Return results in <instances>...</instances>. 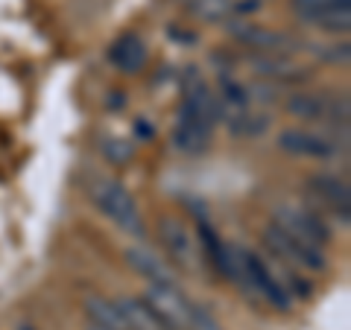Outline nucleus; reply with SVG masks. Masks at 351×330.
Segmentation results:
<instances>
[{
  "label": "nucleus",
  "instance_id": "obj_1",
  "mask_svg": "<svg viewBox=\"0 0 351 330\" xmlns=\"http://www.w3.org/2000/svg\"><path fill=\"white\" fill-rule=\"evenodd\" d=\"M234 260H237V278L234 281H243L246 287L261 292L263 299L269 301V307H276V310H281V313L290 310V292L276 281V275L269 272V266L255 255V251L234 249Z\"/></svg>",
  "mask_w": 351,
  "mask_h": 330
},
{
  "label": "nucleus",
  "instance_id": "obj_2",
  "mask_svg": "<svg viewBox=\"0 0 351 330\" xmlns=\"http://www.w3.org/2000/svg\"><path fill=\"white\" fill-rule=\"evenodd\" d=\"M91 196H94L97 207H100L108 219H114V223L123 231H129V234L144 237V223H141L138 205H135V199H132L129 190L120 181H112V179L97 181Z\"/></svg>",
  "mask_w": 351,
  "mask_h": 330
},
{
  "label": "nucleus",
  "instance_id": "obj_3",
  "mask_svg": "<svg viewBox=\"0 0 351 330\" xmlns=\"http://www.w3.org/2000/svg\"><path fill=\"white\" fill-rule=\"evenodd\" d=\"M144 304L156 313L170 330H188L193 304L184 299L182 290L176 283H149V290L144 295Z\"/></svg>",
  "mask_w": 351,
  "mask_h": 330
},
{
  "label": "nucleus",
  "instance_id": "obj_4",
  "mask_svg": "<svg viewBox=\"0 0 351 330\" xmlns=\"http://www.w3.org/2000/svg\"><path fill=\"white\" fill-rule=\"evenodd\" d=\"M263 240H267V246L276 251V255H281L284 260H290L293 266H302V269H311V272H322L325 269L322 249L290 237L287 231H281L278 225H269L267 231H263Z\"/></svg>",
  "mask_w": 351,
  "mask_h": 330
},
{
  "label": "nucleus",
  "instance_id": "obj_5",
  "mask_svg": "<svg viewBox=\"0 0 351 330\" xmlns=\"http://www.w3.org/2000/svg\"><path fill=\"white\" fill-rule=\"evenodd\" d=\"M228 36L237 38L240 44L258 50V53H267V56H284L299 47V38L287 36V32H276V29H267V27H255V24H237V21H228Z\"/></svg>",
  "mask_w": 351,
  "mask_h": 330
},
{
  "label": "nucleus",
  "instance_id": "obj_6",
  "mask_svg": "<svg viewBox=\"0 0 351 330\" xmlns=\"http://www.w3.org/2000/svg\"><path fill=\"white\" fill-rule=\"evenodd\" d=\"M272 225H278L281 231H287L290 237L302 240V243H311L316 249H322L328 243V237H331L319 216H313L307 211H299V207H278Z\"/></svg>",
  "mask_w": 351,
  "mask_h": 330
},
{
  "label": "nucleus",
  "instance_id": "obj_7",
  "mask_svg": "<svg viewBox=\"0 0 351 330\" xmlns=\"http://www.w3.org/2000/svg\"><path fill=\"white\" fill-rule=\"evenodd\" d=\"M211 129L214 123L196 112V105L182 100V108H179V123H176V131H173V147L179 152H199L205 149L208 138H211Z\"/></svg>",
  "mask_w": 351,
  "mask_h": 330
},
{
  "label": "nucleus",
  "instance_id": "obj_8",
  "mask_svg": "<svg viewBox=\"0 0 351 330\" xmlns=\"http://www.w3.org/2000/svg\"><path fill=\"white\" fill-rule=\"evenodd\" d=\"M158 237H161V243L167 246L170 257L179 263L182 269H193V266H196V246H193V237H191V231L184 228L182 219H176V216H161V223H158Z\"/></svg>",
  "mask_w": 351,
  "mask_h": 330
},
{
  "label": "nucleus",
  "instance_id": "obj_9",
  "mask_svg": "<svg viewBox=\"0 0 351 330\" xmlns=\"http://www.w3.org/2000/svg\"><path fill=\"white\" fill-rule=\"evenodd\" d=\"M287 112L304 120H325V117H343L348 120V103H328V97L319 94H293L287 100Z\"/></svg>",
  "mask_w": 351,
  "mask_h": 330
},
{
  "label": "nucleus",
  "instance_id": "obj_10",
  "mask_svg": "<svg viewBox=\"0 0 351 330\" xmlns=\"http://www.w3.org/2000/svg\"><path fill=\"white\" fill-rule=\"evenodd\" d=\"M278 147L293 155H304V158H331L334 155V144H328L325 138L313 135L304 129H284L278 135Z\"/></svg>",
  "mask_w": 351,
  "mask_h": 330
},
{
  "label": "nucleus",
  "instance_id": "obj_11",
  "mask_svg": "<svg viewBox=\"0 0 351 330\" xmlns=\"http://www.w3.org/2000/svg\"><path fill=\"white\" fill-rule=\"evenodd\" d=\"M108 59H112V64L117 71L138 73L147 64V47L135 32H126V36H120L112 47H108Z\"/></svg>",
  "mask_w": 351,
  "mask_h": 330
},
{
  "label": "nucleus",
  "instance_id": "obj_12",
  "mask_svg": "<svg viewBox=\"0 0 351 330\" xmlns=\"http://www.w3.org/2000/svg\"><path fill=\"white\" fill-rule=\"evenodd\" d=\"M258 9L261 0H193V12L205 21H232Z\"/></svg>",
  "mask_w": 351,
  "mask_h": 330
},
{
  "label": "nucleus",
  "instance_id": "obj_13",
  "mask_svg": "<svg viewBox=\"0 0 351 330\" xmlns=\"http://www.w3.org/2000/svg\"><path fill=\"white\" fill-rule=\"evenodd\" d=\"M311 190L319 196V199H325L328 205H331L343 219H348L351 193H348V184L346 181L334 179V175H313V179H311Z\"/></svg>",
  "mask_w": 351,
  "mask_h": 330
},
{
  "label": "nucleus",
  "instance_id": "obj_14",
  "mask_svg": "<svg viewBox=\"0 0 351 330\" xmlns=\"http://www.w3.org/2000/svg\"><path fill=\"white\" fill-rule=\"evenodd\" d=\"M123 257H126V263L135 272H141L144 278H149V283H176L173 281V272L164 266V260H158L152 251H147V249H138V246H132V249H126L123 251Z\"/></svg>",
  "mask_w": 351,
  "mask_h": 330
},
{
  "label": "nucleus",
  "instance_id": "obj_15",
  "mask_svg": "<svg viewBox=\"0 0 351 330\" xmlns=\"http://www.w3.org/2000/svg\"><path fill=\"white\" fill-rule=\"evenodd\" d=\"M85 313H88V318H91V325L103 327V330H129L123 313L117 310V304L100 299V295H88L85 299Z\"/></svg>",
  "mask_w": 351,
  "mask_h": 330
},
{
  "label": "nucleus",
  "instance_id": "obj_16",
  "mask_svg": "<svg viewBox=\"0 0 351 330\" xmlns=\"http://www.w3.org/2000/svg\"><path fill=\"white\" fill-rule=\"evenodd\" d=\"M114 304H117V310L123 313L129 330H170L144 301H138V299H120Z\"/></svg>",
  "mask_w": 351,
  "mask_h": 330
},
{
  "label": "nucleus",
  "instance_id": "obj_17",
  "mask_svg": "<svg viewBox=\"0 0 351 330\" xmlns=\"http://www.w3.org/2000/svg\"><path fill=\"white\" fill-rule=\"evenodd\" d=\"M252 68L261 76H269V79H304V71L290 64L284 56H267V53H261V56L252 59Z\"/></svg>",
  "mask_w": 351,
  "mask_h": 330
},
{
  "label": "nucleus",
  "instance_id": "obj_18",
  "mask_svg": "<svg viewBox=\"0 0 351 330\" xmlns=\"http://www.w3.org/2000/svg\"><path fill=\"white\" fill-rule=\"evenodd\" d=\"M307 24H313L316 29H328V32H348L351 27V6L343 9H328V12L319 15H311V18H302Z\"/></svg>",
  "mask_w": 351,
  "mask_h": 330
},
{
  "label": "nucleus",
  "instance_id": "obj_19",
  "mask_svg": "<svg viewBox=\"0 0 351 330\" xmlns=\"http://www.w3.org/2000/svg\"><path fill=\"white\" fill-rule=\"evenodd\" d=\"M351 6V0H293V12H299V18H311L328 12V9H343Z\"/></svg>",
  "mask_w": 351,
  "mask_h": 330
},
{
  "label": "nucleus",
  "instance_id": "obj_20",
  "mask_svg": "<svg viewBox=\"0 0 351 330\" xmlns=\"http://www.w3.org/2000/svg\"><path fill=\"white\" fill-rule=\"evenodd\" d=\"M228 126H232L234 135L255 138V135H261V131L267 129V117H261V114H237L234 120H228Z\"/></svg>",
  "mask_w": 351,
  "mask_h": 330
},
{
  "label": "nucleus",
  "instance_id": "obj_21",
  "mask_svg": "<svg viewBox=\"0 0 351 330\" xmlns=\"http://www.w3.org/2000/svg\"><path fill=\"white\" fill-rule=\"evenodd\" d=\"M223 97H226V103H232L237 108H246V103H249V88L226 76V79H223Z\"/></svg>",
  "mask_w": 351,
  "mask_h": 330
},
{
  "label": "nucleus",
  "instance_id": "obj_22",
  "mask_svg": "<svg viewBox=\"0 0 351 330\" xmlns=\"http://www.w3.org/2000/svg\"><path fill=\"white\" fill-rule=\"evenodd\" d=\"M188 330H223L217 325V318L208 313V310H202V307H196L193 304V313H191V325H188Z\"/></svg>",
  "mask_w": 351,
  "mask_h": 330
},
{
  "label": "nucleus",
  "instance_id": "obj_23",
  "mask_svg": "<svg viewBox=\"0 0 351 330\" xmlns=\"http://www.w3.org/2000/svg\"><path fill=\"white\" fill-rule=\"evenodd\" d=\"M103 152H108V158H112V161H126V158H132V147L123 144V140H108V144L103 147Z\"/></svg>",
  "mask_w": 351,
  "mask_h": 330
},
{
  "label": "nucleus",
  "instance_id": "obj_24",
  "mask_svg": "<svg viewBox=\"0 0 351 330\" xmlns=\"http://www.w3.org/2000/svg\"><path fill=\"white\" fill-rule=\"evenodd\" d=\"M88 330H103V327H97V325H91V327H88Z\"/></svg>",
  "mask_w": 351,
  "mask_h": 330
},
{
  "label": "nucleus",
  "instance_id": "obj_25",
  "mask_svg": "<svg viewBox=\"0 0 351 330\" xmlns=\"http://www.w3.org/2000/svg\"><path fill=\"white\" fill-rule=\"evenodd\" d=\"M21 330H32V327H21Z\"/></svg>",
  "mask_w": 351,
  "mask_h": 330
}]
</instances>
